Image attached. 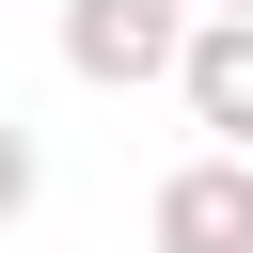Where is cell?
Masks as SVG:
<instances>
[{
    "label": "cell",
    "mask_w": 253,
    "mask_h": 253,
    "mask_svg": "<svg viewBox=\"0 0 253 253\" xmlns=\"http://www.w3.org/2000/svg\"><path fill=\"white\" fill-rule=\"evenodd\" d=\"M174 47H190V0H63V79H95V95L174 79Z\"/></svg>",
    "instance_id": "cell-1"
},
{
    "label": "cell",
    "mask_w": 253,
    "mask_h": 253,
    "mask_svg": "<svg viewBox=\"0 0 253 253\" xmlns=\"http://www.w3.org/2000/svg\"><path fill=\"white\" fill-rule=\"evenodd\" d=\"M174 111H190L206 142L253 158V16H190V47H174Z\"/></svg>",
    "instance_id": "cell-3"
},
{
    "label": "cell",
    "mask_w": 253,
    "mask_h": 253,
    "mask_svg": "<svg viewBox=\"0 0 253 253\" xmlns=\"http://www.w3.org/2000/svg\"><path fill=\"white\" fill-rule=\"evenodd\" d=\"M32 190H47V158H32V126L0 111V221H32Z\"/></svg>",
    "instance_id": "cell-4"
},
{
    "label": "cell",
    "mask_w": 253,
    "mask_h": 253,
    "mask_svg": "<svg viewBox=\"0 0 253 253\" xmlns=\"http://www.w3.org/2000/svg\"><path fill=\"white\" fill-rule=\"evenodd\" d=\"M158 253H253V158L237 142H206V158L158 174Z\"/></svg>",
    "instance_id": "cell-2"
},
{
    "label": "cell",
    "mask_w": 253,
    "mask_h": 253,
    "mask_svg": "<svg viewBox=\"0 0 253 253\" xmlns=\"http://www.w3.org/2000/svg\"><path fill=\"white\" fill-rule=\"evenodd\" d=\"M206 16H253V0H206Z\"/></svg>",
    "instance_id": "cell-5"
}]
</instances>
